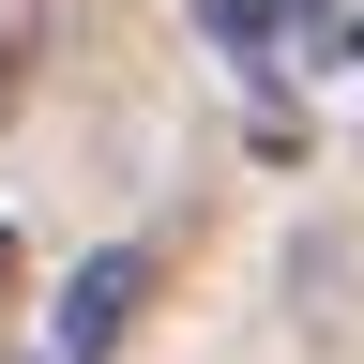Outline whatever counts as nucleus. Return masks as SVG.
<instances>
[{
  "label": "nucleus",
  "mask_w": 364,
  "mask_h": 364,
  "mask_svg": "<svg viewBox=\"0 0 364 364\" xmlns=\"http://www.w3.org/2000/svg\"><path fill=\"white\" fill-rule=\"evenodd\" d=\"M31 46H46V0H0V76H16Z\"/></svg>",
  "instance_id": "nucleus-3"
},
{
  "label": "nucleus",
  "mask_w": 364,
  "mask_h": 364,
  "mask_svg": "<svg viewBox=\"0 0 364 364\" xmlns=\"http://www.w3.org/2000/svg\"><path fill=\"white\" fill-rule=\"evenodd\" d=\"M258 76L318 91V107H364V0H289V31H273Z\"/></svg>",
  "instance_id": "nucleus-1"
},
{
  "label": "nucleus",
  "mask_w": 364,
  "mask_h": 364,
  "mask_svg": "<svg viewBox=\"0 0 364 364\" xmlns=\"http://www.w3.org/2000/svg\"><path fill=\"white\" fill-rule=\"evenodd\" d=\"M198 31L228 46V61H273V31H289V0H198Z\"/></svg>",
  "instance_id": "nucleus-2"
}]
</instances>
